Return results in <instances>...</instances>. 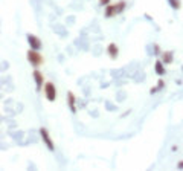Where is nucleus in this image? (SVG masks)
<instances>
[{
	"label": "nucleus",
	"mask_w": 183,
	"mask_h": 171,
	"mask_svg": "<svg viewBox=\"0 0 183 171\" xmlns=\"http://www.w3.org/2000/svg\"><path fill=\"white\" fill-rule=\"evenodd\" d=\"M177 168H178V169H183V160H180V162H178Z\"/></svg>",
	"instance_id": "nucleus-14"
},
{
	"label": "nucleus",
	"mask_w": 183,
	"mask_h": 171,
	"mask_svg": "<svg viewBox=\"0 0 183 171\" xmlns=\"http://www.w3.org/2000/svg\"><path fill=\"white\" fill-rule=\"evenodd\" d=\"M165 63L162 61V60H156V63H154V70H156V73L159 75V77H163L165 75V66H163Z\"/></svg>",
	"instance_id": "nucleus-10"
},
{
	"label": "nucleus",
	"mask_w": 183,
	"mask_h": 171,
	"mask_svg": "<svg viewBox=\"0 0 183 171\" xmlns=\"http://www.w3.org/2000/svg\"><path fill=\"white\" fill-rule=\"evenodd\" d=\"M181 72H183V66H181Z\"/></svg>",
	"instance_id": "nucleus-15"
},
{
	"label": "nucleus",
	"mask_w": 183,
	"mask_h": 171,
	"mask_svg": "<svg viewBox=\"0 0 183 171\" xmlns=\"http://www.w3.org/2000/svg\"><path fill=\"white\" fill-rule=\"evenodd\" d=\"M43 90H44V96H46L47 101L54 102V101L57 99V89H55V84H54V83H50V81H49V83H44Z\"/></svg>",
	"instance_id": "nucleus-3"
},
{
	"label": "nucleus",
	"mask_w": 183,
	"mask_h": 171,
	"mask_svg": "<svg viewBox=\"0 0 183 171\" xmlns=\"http://www.w3.org/2000/svg\"><path fill=\"white\" fill-rule=\"evenodd\" d=\"M26 57H28V61L31 63V66H34V67H40L43 64V61H44L43 55L38 51H35V49H29Z\"/></svg>",
	"instance_id": "nucleus-2"
},
{
	"label": "nucleus",
	"mask_w": 183,
	"mask_h": 171,
	"mask_svg": "<svg viewBox=\"0 0 183 171\" xmlns=\"http://www.w3.org/2000/svg\"><path fill=\"white\" fill-rule=\"evenodd\" d=\"M28 43H29V46H31V49H35V51H40L41 49V40L37 37V35H34V34H28Z\"/></svg>",
	"instance_id": "nucleus-5"
},
{
	"label": "nucleus",
	"mask_w": 183,
	"mask_h": 171,
	"mask_svg": "<svg viewBox=\"0 0 183 171\" xmlns=\"http://www.w3.org/2000/svg\"><path fill=\"white\" fill-rule=\"evenodd\" d=\"M162 61L165 64H171L174 61V52L172 51H163L162 52Z\"/></svg>",
	"instance_id": "nucleus-9"
},
{
	"label": "nucleus",
	"mask_w": 183,
	"mask_h": 171,
	"mask_svg": "<svg viewBox=\"0 0 183 171\" xmlns=\"http://www.w3.org/2000/svg\"><path fill=\"white\" fill-rule=\"evenodd\" d=\"M107 54H109V57H110L112 60H116L118 55H119V48H118V45H116V43H110V45L107 46Z\"/></svg>",
	"instance_id": "nucleus-7"
},
{
	"label": "nucleus",
	"mask_w": 183,
	"mask_h": 171,
	"mask_svg": "<svg viewBox=\"0 0 183 171\" xmlns=\"http://www.w3.org/2000/svg\"><path fill=\"white\" fill-rule=\"evenodd\" d=\"M40 134H41V137H43V141H44L46 147H47L50 151H54V150H55V145H54V141H52V137H50L49 131H47L44 127H41V128H40Z\"/></svg>",
	"instance_id": "nucleus-4"
},
{
	"label": "nucleus",
	"mask_w": 183,
	"mask_h": 171,
	"mask_svg": "<svg viewBox=\"0 0 183 171\" xmlns=\"http://www.w3.org/2000/svg\"><path fill=\"white\" fill-rule=\"evenodd\" d=\"M163 87H165V81H163V80H159V81H157V86H156V87H151V89H150V93L153 95V93H156V92L162 90Z\"/></svg>",
	"instance_id": "nucleus-11"
},
{
	"label": "nucleus",
	"mask_w": 183,
	"mask_h": 171,
	"mask_svg": "<svg viewBox=\"0 0 183 171\" xmlns=\"http://www.w3.org/2000/svg\"><path fill=\"white\" fill-rule=\"evenodd\" d=\"M110 2H112V0H99V5H101V6H107Z\"/></svg>",
	"instance_id": "nucleus-13"
},
{
	"label": "nucleus",
	"mask_w": 183,
	"mask_h": 171,
	"mask_svg": "<svg viewBox=\"0 0 183 171\" xmlns=\"http://www.w3.org/2000/svg\"><path fill=\"white\" fill-rule=\"evenodd\" d=\"M125 6H127V3L124 2V0H119V2L115 3V5H107V6H105V11H104V16H105L107 19H112V17L124 12V11H125Z\"/></svg>",
	"instance_id": "nucleus-1"
},
{
	"label": "nucleus",
	"mask_w": 183,
	"mask_h": 171,
	"mask_svg": "<svg viewBox=\"0 0 183 171\" xmlns=\"http://www.w3.org/2000/svg\"><path fill=\"white\" fill-rule=\"evenodd\" d=\"M67 102H69V109L72 113L76 112V98L73 95V92H67Z\"/></svg>",
	"instance_id": "nucleus-8"
},
{
	"label": "nucleus",
	"mask_w": 183,
	"mask_h": 171,
	"mask_svg": "<svg viewBox=\"0 0 183 171\" xmlns=\"http://www.w3.org/2000/svg\"><path fill=\"white\" fill-rule=\"evenodd\" d=\"M32 77H34V81H35V84H37V90L40 92V90L44 87V78H43V73H41L38 69H35V70L32 72Z\"/></svg>",
	"instance_id": "nucleus-6"
},
{
	"label": "nucleus",
	"mask_w": 183,
	"mask_h": 171,
	"mask_svg": "<svg viewBox=\"0 0 183 171\" xmlns=\"http://www.w3.org/2000/svg\"><path fill=\"white\" fill-rule=\"evenodd\" d=\"M168 3L174 11H178L181 8V0H168Z\"/></svg>",
	"instance_id": "nucleus-12"
}]
</instances>
